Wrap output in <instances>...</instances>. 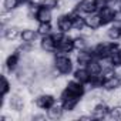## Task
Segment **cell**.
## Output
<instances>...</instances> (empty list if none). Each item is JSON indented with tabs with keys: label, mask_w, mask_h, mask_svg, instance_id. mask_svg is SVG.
Instances as JSON below:
<instances>
[{
	"label": "cell",
	"mask_w": 121,
	"mask_h": 121,
	"mask_svg": "<svg viewBox=\"0 0 121 121\" xmlns=\"http://www.w3.org/2000/svg\"><path fill=\"white\" fill-rule=\"evenodd\" d=\"M37 36H39V33L36 29L27 27V29L22 30V41L23 43H34L37 40Z\"/></svg>",
	"instance_id": "d6986e66"
},
{
	"label": "cell",
	"mask_w": 121,
	"mask_h": 121,
	"mask_svg": "<svg viewBox=\"0 0 121 121\" xmlns=\"http://www.w3.org/2000/svg\"><path fill=\"white\" fill-rule=\"evenodd\" d=\"M47 118V114H36V115H31V120L37 121V120H46Z\"/></svg>",
	"instance_id": "f546056e"
},
{
	"label": "cell",
	"mask_w": 121,
	"mask_h": 121,
	"mask_svg": "<svg viewBox=\"0 0 121 121\" xmlns=\"http://www.w3.org/2000/svg\"><path fill=\"white\" fill-rule=\"evenodd\" d=\"M114 22H121V10H117L115 12V19Z\"/></svg>",
	"instance_id": "4dcf8cb0"
},
{
	"label": "cell",
	"mask_w": 121,
	"mask_h": 121,
	"mask_svg": "<svg viewBox=\"0 0 121 121\" xmlns=\"http://www.w3.org/2000/svg\"><path fill=\"white\" fill-rule=\"evenodd\" d=\"M74 51V46H73V37L70 34H66L61 40L57 43V50L54 54H67L70 56V53Z\"/></svg>",
	"instance_id": "5b68a950"
},
{
	"label": "cell",
	"mask_w": 121,
	"mask_h": 121,
	"mask_svg": "<svg viewBox=\"0 0 121 121\" xmlns=\"http://www.w3.org/2000/svg\"><path fill=\"white\" fill-rule=\"evenodd\" d=\"M86 93H87L86 86L73 78L71 81L67 83L66 88L61 90L60 98H61V100H66V98H77V100H81V98L86 95Z\"/></svg>",
	"instance_id": "6da1fadb"
},
{
	"label": "cell",
	"mask_w": 121,
	"mask_h": 121,
	"mask_svg": "<svg viewBox=\"0 0 121 121\" xmlns=\"http://www.w3.org/2000/svg\"><path fill=\"white\" fill-rule=\"evenodd\" d=\"M84 20H86V26L88 29H91V30H98V29L103 27V20H101V16H100L98 12L86 14Z\"/></svg>",
	"instance_id": "7c38bea8"
},
{
	"label": "cell",
	"mask_w": 121,
	"mask_h": 121,
	"mask_svg": "<svg viewBox=\"0 0 121 121\" xmlns=\"http://www.w3.org/2000/svg\"><path fill=\"white\" fill-rule=\"evenodd\" d=\"M54 69L63 76H69L74 71V64L70 56L67 54H54Z\"/></svg>",
	"instance_id": "7a4b0ae2"
},
{
	"label": "cell",
	"mask_w": 121,
	"mask_h": 121,
	"mask_svg": "<svg viewBox=\"0 0 121 121\" xmlns=\"http://www.w3.org/2000/svg\"><path fill=\"white\" fill-rule=\"evenodd\" d=\"M51 20H53V10L41 4L36 16V22L37 23H51Z\"/></svg>",
	"instance_id": "5bb4252c"
},
{
	"label": "cell",
	"mask_w": 121,
	"mask_h": 121,
	"mask_svg": "<svg viewBox=\"0 0 121 121\" xmlns=\"http://www.w3.org/2000/svg\"><path fill=\"white\" fill-rule=\"evenodd\" d=\"M40 48L44 50L46 53L54 54L56 50H57V44H56V41H54V39H53L51 36H44V37H41V40H40Z\"/></svg>",
	"instance_id": "2e32d148"
},
{
	"label": "cell",
	"mask_w": 121,
	"mask_h": 121,
	"mask_svg": "<svg viewBox=\"0 0 121 121\" xmlns=\"http://www.w3.org/2000/svg\"><path fill=\"white\" fill-rule=\"evenodd\" d=\"M19 2H20V4H27L29 0H19Z\"/></svg>",
	"instance_id": "d6a6232c"
},
{
	"label": "cell",
	"mask_w": 121,
	"mask_h": 121,
	"mask_svg": "<svg viewBox=\"0 0 121 121\" xmlns=\"http://www.w3.org/2000/svg\"><path fill=\"white\" fill-rule=\"evenodd\" d=\"M91 114H93L94 120H103V118L110 115V105L107 103H104V101H100V103H97L94 105Z\"/></svg>",
	"instance_id": "4fadbf2b"
},
{
	"label": "cell",
	"mask_w": 121,
	"mask_h": 121,
	"mask_svg": "<svg viewBox=\"0 0 121 121\" xmlns=\"http://www.w3.org/2000/svg\"><path fill=\"white\" fill-rule=\"evenodd\" d=\"M105 36L111 40V41H117V40H120L121 39V30L117 27V26H114V24H111L108 29H107V31H105Z\"/></svg>",
	"instance_id": "603a6c76"
},
{
	"label": "cell",
	"mask_w": 121,
	"mask_h": 121,
	"mask_svg": "<svg viewBox=\"0 0 121 121\" xmlns=\"http://www.w3.org/2000/svg\"><path fill=\"white\" fill-rule=\"evenodd\" d=\"M73 78L77 80L78 83L87 86V84L90 83V80H91V76H90V73L87 71L86 67H78V69H76V70L73 71Z\"/></svg>",
	"instance_id": "9a60e30c"
},
{
	"label": "cell",
	"mask_w": 121,
	"mask_h": 121,
	"mask_svg": "<svg viewBox=\"0 0 121 121\" xmlns=\"http://www.w3.org/2000/svg\"><path fill=\"white\" fill-rule=\"evenodd\" d=\"M10 90H12V83H10L9 78L3 74V76H2V97H6Z\"/></svg>",
	"instance_id": "484cf974"
},
{
	"label": "cell",
	"mask_w": 121,
	"mask_h": 121,
	"mask_svg": "<svg viewBox=\"0 0 121 121\" xmlns=\"http://www.w3.org/2000/svg\"><path fill=\"white\" fill-rule=\"evenodd\" d=\"M110 117L112 118H121V103H117L110 107Z\"/></svg>",
	"instance_id": "4316f807"
},
{
	"label": "cell",
	"mask_w": 121,
	"mask_h": 121,
	"mask_svg": "<svg viewBox=\"0 0 121 121\" xmlns=\"http://www.w3.org/2000/svg\"><path fill=\"white\" fill-rule=\"evenodd\" d=\"M73 46H74V50L80 51V50H86L90 47V43H88V39L83 34H78L77 37H73Z\"/></svg>",
	"instance_id": "ffe728a7"
},
{
	"label": "cell",
	"mask_w": 121,
	"mask_h": 121,
	"mask_svg": "<svg viewBox=\"0 0 121 121\" xmlns=\"http://www.w3.org/2000/svg\"><path fill=\"white\" fill-rule=\"evenodd\" d=\"M58 3H60V0H43V2H41V4H43V6H46V7L51 9V10H54V9L57 10Z\"/></svg>",
	"instance_id": "83f0119b"
},
{
	"label": "cell",
	"mask_w": 121,
	"mask_h": 121,
	"mask_svg": "<svg viewBox=\"0 0 121 121\" xmlns=\"http://www.w3.org/2000/svg\"><path fill=\"white\" fill-rule=\"evenodd\" d=\"M57 29L61 30L63 33L66 34H70L73 30H74V26H73V17L70 13H64L58 17L57 20Z\"/></svg>",
	"instance_id": "8992f818"
},
{
	"label": "cell",
	"mask_w": 121,
	"mask_h": 121,
	"mask_svg": "<svg viewBox=\"0 0 121 121\" xmlns=\"http://www.w3.org/2000/svg\"><path fill=\"white\" fill-rule=\"evenodd\" d=\"M37 33L40 37H44V36H50L51 31H53V26L51 23H39L37 27H36Z\"/></svg>",
	"instance_id": "cb8c5ba5"
},
{
	"label": "cell",
	"mask_w": 121,
	"mask_h": 121,
	"mask_svg": "<svg viewBox=\"0 0 121 121\" xmlns=\"http://www.w3.org/2000/svg\"><path fill=\"white\" fill-rule=\"evenodd\" d=\"M78 103H80V100H77V98H66V100H61V105H63V108H64L66 112L74 111L78 107Z\"/></svg>",
	"instance_id": "7402d4cb"
},
{
	"label": "cell",
	"mask_w": 121,
	"mask_h": 121,
	"mask_svg": "<svg viewBox=\"0 0 121 121\" xmlns=\"http://www.w3.org/2000/svg\"><path fill=\"white\" fill-rule=\"evenodd\" d=\"M20 6L19 0H3V10L6 12H14Z\"/></svg>",
	"instance_id": "d4e9b609"
},
{
	"label": "cell",
	"mask_w": 121,
	"mask_h": 121,
	"mask_svg": "<svg viewBox=\"0 0 121 121\" xmlns=\"http://www.w3.org/2000/svg\"><path fill=\"white\" fill-rule=\"evenodd\" d=\"M54 104H56V98L51 93H41V94L36 95V98H34V105L41 110H48Z\"/></svg>",
	"instance_id": "277c9868"
},
{
	"label": "cell",
	"mask_w": 121,
	"mask_h": 121,
	"mask_svg": "<svg viewBox=\"0 0 121 121\" xmlns=\"http://www.w3.org/2000/svg\"><path fill=\"white\" fill-rule=\"evenodd\" d=\"M100 16H101V20H103V26H107V24H112L114 23V19H115V9L111 7L110 4H105L104 7H101L98 10Z\"/></svg>",
	"instance_id": "30bf717a"
},
{
	"label": "cell",
	"mask_w": 121,
	"mask_h": 121,
	"mask_svg": "<svg viewBox=\"0 0 121 121\" xmlns=\"http://www.w3.org/2000/svg\"><path fill=\"white\" fill-rule=\"evenodd\" d=\"M74 10L83 16L95 13V12H98V0H80L76 4Z\"/></svg>",
	"instance_id": "3957f363"
},
{
	"label": "cell",
	"mask_w": 121,
	"mask_h": 121,
	"mask_svg": "<svg viewBox=\"0 0 121 121\" xmlns=\"http://www.w3.org/2000/svg\"><path fill=\"white\" fill-rule=\"evenodd\" d=\"M78 120H81V121H93L94 120V117H93V114L90 112V114H83V115H78L77 117Z\"/></svg>",
	"instance_id": "f1b7e54d"
},
{
	"label": "cell",
	"mask_w": 121,
	"mask_h": 121,
	"mask_svg": "<svg viewBox=\"0 0 121 121\" xmlns=\"http://www.w3.org/2000/svg\"><path fill=\"white\" fill-rule=\"evenodd\" d=\"M2 29H3V37L7 41L13 43L17 39H22V29L19 26L10 24V26H2Z\"/></svg>",
	"instance_id": "52a82bcc"
},
{
	"label": "cell",
	"mask_w": 121,
	"mask_h": 121,
	"mask_svg": "<svg viewBox=\"0 0 121 121\" xmlns=\"http://www.w3.org/2000/svg\"><path fill=\"white\" fill-rule=\"evenodd\" d=\"M43 0H29V3L27 4H41Z\"/></svg>",
	"instance_id": "1f68e13d"
},
{
	"label": "cell",
	"mask_w": 121,
	"mask_h": 121,
	"mask_svg": "<svg viewBox=\"0 0 121 121\" xmlns=\"http://www.w3.org/2000/svg\"><path fill=\"white\" fill-rule=\"evenodd\" d=\"M93 58H95L94 54H93V48L88 47V48L80 50V51L77 53V56H76V63L78 64V67H80V66H81V67H86Z\"/></svg>",
	"instance_id": "8fae6325"
},
{
	"label": "cell",
	"mask_w": 121,
	"mask_h": 121,
	"mask_svg": "<svg viewBox=\"0 0 121 121\" xmlns=\"http://www.w3.org/2000/svg\"><path fill=\"white\" fill-rule=\"evenodd\" d=\"M120 86H121V77H118L117 74L114 77H111V78L104 80V83H103V88L107 90V91H112Z\"/></svg>",
	"instance_id": "44dd1931"
},
{
	"label": "cell",
	"mask_w": 121,
	"mask_h": 121,
	"mask_svg": "<svg viewBox=\"0 0 121 121\" xmlns=\"http://www.w3.org/2000/svg\"><path fill=\"white\" fill-rule=\"evenodd\" d=\"M66 111H64V108H63V105L61 104H54L53 107H50L48 110H46V114H47V118H50V120H60L63 117V114H64Z\"/></svg>",
	"instance_id": "e0dca14e"
},
{
	"label": "cell",
	"mask_w": 121,
	"mask_h": 121,
	"mask_svg": "<svg viewBox=\"0 0 121 121\" xmlns=\"http://www.w3.org/2000/svg\"><path fill=\"white\" fill-rule=\"evenodd\" d=\"M86 69H87V71L90 73L91 77H94V76H101V73H103V66H101V63H100L98 58H93L91 61L86 66Z\"/></svg>",
	"instance_id": "ac0fdd59"
},
{
	"label": "cell",
	"mask_w": 121,
	"mask_h": 121,
	"mask_svg": "<svg viewBox=\"0 0 121 121\" xmlns=\"http://www.w3.org/2000/svg\"><path fill=\"white\" fill-rule=\"evenodd\" d=\"M24 105H26V98L24 97H22L17 93H14V94L10 95V98H9V107H10L12 111L22 112L24 110Z\"/></svg>",
	"instance_id": "9c48e42d"
},
{
	"label": "cell",
	"mask_w": 121,
	"mask_h": 121,
	"mask_svg": "<svg viewBox=\"0 0 121 121\" xmlns=\"http://www.w3.org/2000/svg\"><path fill=\"white\" fill-rule=\"evenodd\" d=\"M20 63H22V54H20L17 50H14V51H12V53L7 56V58H6V69H7L10 73H14V71L20 67Z\"/></svg>",
	"instance_id": "ba28073f"
}]
</instances>
